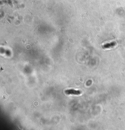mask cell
<instances>
[{
    "mask_svg": "<svg viewBox=\"0 0 125 130\" xmlns=\"http://www.w3.org/2000/svg\"><path fill=\"white\" fill-rule=\"evenodd\" d=\"M65 92L68 95H80L81 94V91L72 89H71L65 90Z\"/></svg>",
    "mask_w": 125,
    "mask_h": 130,
    "instance_id": "6da1fadb",
    "label": "cell"
},
{
    "mask_svg": "<svg viewBox=\"0 0 125 130\" xmlns=\"http://www.w3.org/2000/svg\"><path fill=\"white\" fill-rule=\"evenodd\" d=\"M115 45H116V43L115 42H112V43H107V44H104L102 47L104 49H108V48H110V47H114V46H115Z\"/></svg>",
    "mask_w": 125,
    "mask_h": 130,
    "instance_id": "7a4b0ae2",
    "label": "cell"
}]
</instances>
